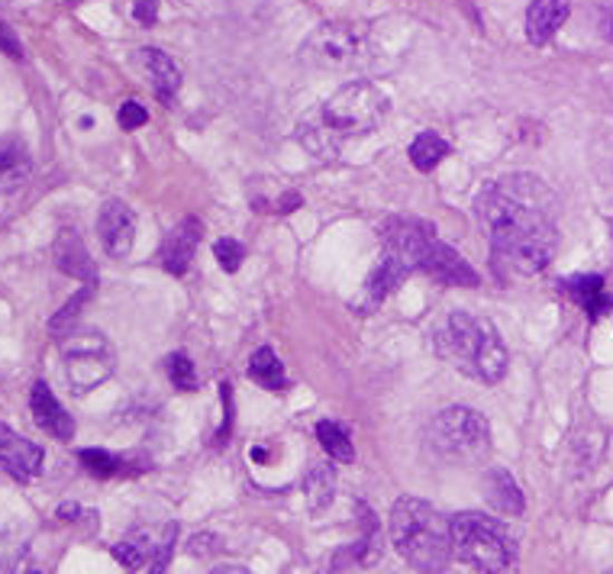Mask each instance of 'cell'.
<instances>
[{
    "mask_svg": "<svg viewBox=\"0 0 613 574\" xmlns=\"http://www.w3.org/2000/svg\"><path fill=\"white\" fill-rule=\"evenodd\" d=\"M478 220L490 245V265L504 274H536L558 249L555 201L533 175H510L488 184L478 201Z\"/></svg>",
    "mask_w": 613,
    "mask_h": 574,
    "instance_id": "obj_1",
    "label": "cell"
},
{
    "mask_svg": "<svg viewBox=\"0 0 613 574\" xmlns=\"http://www.w3.org/2000/svg\"><path fill=\"white\" fill-rule=\"evenodd\" d=\"M436 352L459 368L461 374L481 381V385H497L507 374V349L497 330L488 320L471 317L465 310L449 313L436 327Z\"/></svg>",
    "mask_w": 613,
    "mask_h": 574,
    "instance_id": "obj_2",
    "label": "cell"
},
{
    "mask_svg": "<svg viewBox=\"0 0 613 574\" xmlns=\"http://www.w3.org/2000/svg\"><path fill=\"white\" fill-rule=\"evenodd\" d=\"M391 545L398 555L417 572H446L453 562V526L429 507L427 500L400 497L391 507Z\"/></svg>",
    "mask_w": 613,
    "mask_h": 574,
    "instance_id": "obj_3",
    "label": "cell"
},
{
    "mask_svg": "<svg viewBox=\"0 0 613 574\" xmlns=\"http://www.w3.org/2000/svg\"><path fill=\"white\" fill-rule=\"evenodd\" d=\"M449 526H453V552L465 565L485 574H500L517 562V539L507 533L500 519L488 514H456Z\"/></svg>",
    "mask_w": 613,
    "mask_h": 574,
    "instance_id": "obj_4",
    "label": "cell"
},
{
    "mask_svg": "<svg viewBox=\"0 0 613 574\" xmlns=\"http://www.w3.org/2000/svg\"><path fill=\"white\" fill-rule=\"evenodd\" d=\"M429 446L456 461H478L490 453L488 420L471 407H449L432 417L427 429Z\"/></svg>",
    "mask_w": 613,
    "mask_h": 574,
    "instance_id": "obj_5",
    "label": "cell"
},
{
    "mask_svg": "<svg viewBox=\"0 0 613 574\" xmlns=\"http://www.w3.org/2000/svg\"><path fill=\"white\" fill-rule=\"evenodd\" d=\"M388 107L391 104L385 91H378L371 81H349L323 104V117L342 136H362L385 120Z\"/></svg>",
    "mask_w": 613,
    "mask_h": 574,
    "instance_id": "obj_6",
    "label": "cell"
},
{
    "mask_svg": "<svg viewBox=\"0 0 613 574\" xmlns=\"http://www.w3.org/2000/svg\"><path fill=\"white\" fill-rule=\"evenodd\" d=\"M65 374L75 393H91L114 374V349L100 333L65 335Z\"/></svg>",
    "mask_w": 613,
    "mask_h": 574,
    "instance_id": "obj_7",
    "label": "cell"
},
{
    "mask_svg": "<svg viewBox=\"0 0 613 574\" xmlns=\"http://www.w3.org/2000/svg\"><path fill=\"white\" fill-rule=\"evenodd\" d=\"M359 49H362L359 30H352L349 23H323L320 30L306 36L304 61L327 71H339L359 59Z\"/></svg>",
    "mask_w": 613,
    "mask_h": 574,
    "instance_id": "obj_8",
    "label": "cell"
},
{
    "mask_svg": "<svg viewBox=\"0 0 613 574\" xmlns=\"http://www.w3.org/2000/svg\"><path fill=\"white\" fill-rule=\"evenodd\" d=\"M201 236H204V223L197 216H184L182 223H175L165 233V240L158 245V265L168 274L182 278L191 269V259L201 245Z\"/></svg>",
    "mask_w": 613,
    "mask_h": 574,
    "instance_id": "obj_9",
    "label": "cell"
},
{
    "mask_svg": "<svg viewBox=\"0 0 613 574\" xmlns=\"http://www.w3.org/2000/svg\"><path fill=\"white\" fill-rule=\"evenodd\" d=\"M97 233L107 249L110 259L129 255L133 242H136V213L129 211L123 201H104L100 216H97Z\"/></svg>",
    "mask_w": 613,
    "mask_h": 574,
    "instance_id": "obj_10",
    "label": "cell"
},
{
    "mask_svg": "<svg viewBox=\"0 0 613 574\" xmlns=\"http://www.w3.org/2000/svg\"><path fill=\"white\" fill-rule=\"evenodd\" d=\"M0 468L17 481H30L42 471V449L10 426H0Z\"/></svg>",
    "mask_w": 613,
    "mask_h": 574,
    "instance_id": "obj_11",
    "label": "cell"
},
{
    "mask_svg": "<svg viewBox=\"0 0 613 574\" xmlns=\"http://www.w3.org/2000/svg\"><path fill=\"white\" fill-rule=\"evenodd\" d=\"M429 278H436L439 284H453V288H478V274L475 269L461 259L459 252L446 242L432 240L427 259H424V269Z\"/></svg>",
    "mask_w": 613,
    "mask_h": 574,
    "instance_id": "obj_12",
    "label": "cell"
},
{
    "mask_svg": "<svg viewBox=\"0 0 613 574\" xmlns=\"http://www.w3.org/2000/svg\"><path fill=\"white\" fill-rule=\"evenodd\" d=\"M30 410L36 426H39L42 432H49L52 439L68 442V439L75 436V420H71V414L56 400V393L49 391L46 381H36V385H32Z\"/></svg>",
    "mask_w": 613,
    "mask_h": 574,
    "instance_id": "obj_13",
    "label": "cell"
},
{
    "mask_svg": "<svg viewBox=\"0 0 613 574\" xmlns=\"http://www.w3.org/2000/svg\"><path fill=\"white\" fill-rule=\"evenodd\" d=\"M481 497L488 504L490 510L497 516H523L526 510V500H523V490L517 478L500 468V465H490L481 478Z\"/></svg>",
    "mask_w": 613,
    "mask_h": 574,
    "instance_id": "obj_14",
    "label": "cell"
},
{
    "mask_svg": "<svg viewBox=\"0 0 613 574\" xmlns=\"http://www.w3.org/2000/svg\"><path fill=\"white\" fill-rule=\"evenodd\" d=\"M32 155L20 136H0V194H13L30 182Z\"/></svg>",
    "mask_w": 613,
    "mask_h": 574,
    "instance_id": "obj_15",
    "label": "cell"
},
{
    "mask_svg": "<svg viewBox=\"0 0 613 574\" xmlns=\"http://www.w3.org/2000/svg\"><path fill=\"white\" fill-rule=\"evenodd\" d=\"M56 265L65 274L78 278L81 284H97V265H94L85 240L75 230H61L59 233V240H56Z\"/></svg>",
    "mask_w": 613,
    "mask_h": 574,
    "instance_id": "obj_16",
    "label": "cell"
},
{
    "mask_svg": "<svg viewBox=\"0 0 613 574\" xmlns=\"http://www.w3.org/2000/svg\"><path fill=\"white\" fill-rule=\"evenodd\" d=\"M568 0H533L526 10V39L533 46H546L558 27L568 20Z\"/></svg>",
    "mask_w": 613,
    "mask_h": 574,
    "instance_id": "obj_17",
    "label": "cell"
},
{
    "mask_svg": "<svg viewBox=\"0 0 613 574\" xmlns=\"http://www.w3.org/2000/svg\"><path fill=\"white\" fill-rule=\"evenodd\" d=\"M298 136H301L304 149L310 152V155H317V158H323V162L337 158L339 149H342V133L327 123L323 110H320L317 117H306V120L301 123V129H298Z\"/></svg>",
    "mask_w": 613,
    "mask_h": 574,
    "instance_id": "obj_18",
    "label": "cell"
},
{
    "mask_svg": "<svg viewBox=\"0 0 613 574\" xmlns=\"http://www.w3.org/2000/svg\"><path fill=\"white\" fill-rule=\"evenodd\" d=\"M143 65L153 78V91L158 94V100L175 104V97L182 91V71L178 65L168 59L162 49H143Z\"/></svg>",
    "mask_w": 613,
    "mask_h": 574,
    "instance_id": "obj_19",
    "label": "cell"
},
{
    "mask_svg": "<svg viewBox=\"0 0 613 574\" xmlns=\"http://www.w3.org/2000/svg\"><path fill=\"white\" fill-rule=\"evenodd\" d=\"M565 294L575 303H582L584 310H587V317H601V313L611 307L607 294H604V278H597V274L568 278V281H565Z\"/></svg>",
    "mask_w": 613,
    "mask_h": 574,
    "instance_id": "obj_20",
    "label": "cell"
},
{
    "mask_svg": "<svg viewBox=\"0 0 613 574\" xmlns=\"http://www.w3.org/2000/svg\"><path fill=\"white\" fill-rule=\"evenodd\" d=\"M304 490H306V504L310 510H327L330 500H333V490H337V475H333V465H313L306 471L304 478Z\"/></svg>",
    "mask_w": 613,
    "mask_h": 574,
    "instance_id": "obj_21",
    "label": "cell"
},
{
    "mask_svg": "<svg viewBox=\"0 0 613 574\" xmlns=\"http://www.w3.org/2000/svg\"><path fill=\"white\" fill-rule=\"evenodd\" d=\"M249 378L269 391H281L288 374H284V364L278 362V356L272 349H259L252 359H249Z\"/></svg>",
    "mask_w": 613,
    "mask_h": 574,
    "instance_id": "obj_22",
    "label": "cell"
},
{
    "mask_svg": "<svg viewBox=\"0 0 613 574\" xmlns=\"http://www.w3.org/2000/svg\"><path fill=\"white\" fill-rule=\"evenodd\" d=\"M317 439H320L323 453L330 455L333 461H339V465H352L356 461V449H352L349 432L339 424H333V420H320L317 424Z\"/></svg>",
    "mask_w": 613,
    "mask_h": 574,
    "instance_id": "obj_23",
    "label": "cell"
},
{
    "mask_svg": "<svg viewBox=\"0 0 613 574\" xmlns=\"http://www.w3.org/2000/svg\"><path fill=\"white\" fill-rule=\"evenodd\" d=\"M446 155H449V143L436 133H420L410 143V162H413L417 172H432Z\"/></svg>",
    "mask_w": 613,
    "mask_h": 574,
    "instance_id": "obj_24",
    "label": "cell"
},
{
    "mask_svg": "<svg viewBox=\"0 0 613 574\" xmlns=\"http://www.w3.org/2000/svg\"><path fill=\"white\" fill-rule=\"evenodd\" d=\"M94 291H97V284H85V288H81V291H78V294H75L71 301L65 303V307H61L59 313H56V317L49 320V333H52V335H61V339H65V335L71 333V327H75V320H78V313H81V307H85V303L91 301Z\"/></svg>",
    "mask_w": 613,
    "mask_h": 574,
    "instance_id": "obj_25",
    "label": "cell"
},
{
    "mask_svg": "<svg viewBox=\"0 0 613 574\" xmlns=\"http://www.w3.org/2000/svg\"><path fill=\"white\" fill-rule=\"evenodd\" d=\"M149 552H153V545H149V539L143 533H133L123 543L114 545V558L120 562L123 568H129V572L143 568L149 562Z\"/></svg>",
    "mask_w": 613,
    "mask_h": 574,
    "instance_id": "obj_26",
    "label": "cell"
},
{
    "mask_svg": "<svg viewBox=\"0 0 613 574\" xmlns=\"http://www.w3.org/2000/svg\"><path fill=\"white\" fill-rule=\"evenodd\" d=\"M78 461L91 471L94 478H117V475H126L120 455L104 453V449H81Z\"/></svg>",
    "mask_w": 613,
    "mask_h": 574,
    "instance_id": "obj_27",
    "label": "cell"
},
{
    "mask_svg": "<svg viewBox=\"0 0 613 574\" xmlns=\"http://www.w3.org/2000/svg\"><path fill=\"white\" fill-rule=\"evenodd\" d=\"M165 371H168V381H172L178 391H197V371H194V362H191L187 356H182V352L168 356Z\"/></svg>",
    "mask_w": 613,
    "mask_h": 574,
    "instance_id": "obj_28",
    "label": "cell"
},
{
    "mask_svg": "<svg viewBox=\"0 0 613 574\" xmlns=\"http://www.w3.org/2000/svg\"><path fill=\"white\" fill-rule=\"evenodd\" d=\"M214 255H216V262H220V269H223V272L236 274V272H240V269H243V262H245L243 242H236V240H216Z\"/></svg>",
    "mask_w": 613,
    "mask_h": 574,
    "instance_id": "obj_29",
    "label": "cell"
},
{
    "mask_svg": "<svg viewBox=\"0 0 613 574\" xmlns=\"http://www.w3.org/2000/svg\"><path fill=\"white\" fill-rule=\"evenodd\" d=\"M175 539H178V526L172 523L162 536V543L155 545V562L149 574H168V562H172V552H175Z\"/></svg>",
    "mask_w": 613,
    "mask_h": 574,
    "instance_id": "obj_30",
    "label": "cell"
},
{
    "mask_svg": "<svg viewBox=\"0 0 613 574\" xmlns=\"http://www.w3.org/2000/svg\"><path fill=\"white\" fill-rule=\"evenodd\" d=\"M117 120H120L123 129H139V126H146V123H149V114H146V107H143V104H136V100H123Z\"/></svg>",
    "mask_w": 613,
    "mask_h": 574,
    "instance_id": "obj_31",
    "label": "cell"
},
{
    "mask_svg": "<svg viewBox=\"0 0 613 574\" xmlns=\"http://www.w3.org/2000/svg\"><path fill=\"white\" fill-rule=\"evenodd\" d=\"M187 552L194 555V558H211L220 552V539H216L214 533H197L191 543H187Z\"/></svg>",
    "mask_w": 613,
    "mask_h": 574,
    "instance_id": "obj_32",
    "label": "cell"
},
{
    "mask_svg": "<svg viewBox=\"0 0 613 574\" xmlns=\"http://www.w3.org/2000/svg\"><path fill=\"white\" fill-rule=\"evenodd\" d=\"M0 52L7 59H23V46H20L17 32L10 30V23H3V20H0Z\"/></svg>",
    "mask_w": 613,
    "mask_h": 574,
    "instance_id": "obj_33",
    "label": "cell"
},
{
    "mask_svg": "<svg viewBox=\"0 0 613 574\" xmlns=\"http://www.w3.org/2000/svg\"><path fill=\"white\" fill-rule=\"evenodd\" d=\"M133 20H139L143 27H153L155 20H158V0H139L133 7Z\"/></svg>",
    "mask_w": 613,
    "mask_h": 574,
    "instance_id": "obj_34",
    "label": "cell"
},
{
    "mask_svg": "<svg viewBox=\"0 0 613 574\" xmlns=\"http://www.w3.org/2000/svg\"><path fill=\"white\" fill-rule=\"evenodd\" d=\"M301 204H304V197L291 191V194H284V197L278 201V211H281V213H291V211H298Z\"/></svg>",
    "mask_w": 613,
    "mask_h": 574,
    "instance_id": "obj_35",
    "label": "cell"
},
{
    "mask_svg": "<svg viewBox=\"0 0 613 574\" xmlns=\"http://www.w3.org/2000/svg\"><path fill=\"white\" fill-rule=\"evenodd\" d=\"M81 514V507H78V504H61L59 507V519H75V516Z\"/></svg>",
    "mask_w": 613,
    "mask_h": 574,
    "instance_id": "obj_36",
    "label": "cell"
},
{
    "mask_svg": "<svg viewBox=\"0 0 613 574\" xmlns=\"http://www.w3.org/2000/svg\"><path fill=\"white\" fill-rule=\"evenodd\" d=\"M211 574H252L249 568H240V565H220V568H214Z\"/></svg>",
    "mask_w": 613,
    "mask_h": 574,
    "instance_id": "obj_37",
    "label": "cell"
},
{
    "mask_svg": "<svg viewBox=\"0 0 613 574\" xmlns=\"http://www.w3.org/2000/svg\"><path fill=\"white\" fill-rule=\"evenodd\" d=\"M607 36L613 39V10H611V20H607Z\"/></svg>",
    "mask_w": 613,
    "mask_h": 574,
    "instance_id": "obj_38",
    "label": "cell"
},
{
    "mask_svg": "<svg viewBox=\"0 0 613 574\" xmlns=\"http://www.w3.org/2000/svg\"><path fill=\"white\" fill-rule=\"evenodd\" d=\"M0 574H10V568H7V565H3V562H0Z\"/></svg>",
    "mask_w": 613,
    "mask_h": 574,
    "instance_id": "obj_39",
    "label": "cell"
},
{
    "mask_svg": "<svg viewBox=\"0 0 613 574\" xmlns=\"http://www.w3.org/2000/svg\"><path fill=\"white\" fill-rule=\"evenodd\" d=\"M30 574H39V572H30Z\"/></svg>",
    "mask_w": 613,
    "mask_h": 574,
    "instance_id": "obj_40",
    "label": "cell"
},
{
    "mask_svg": "<svg viewBox=\"0 0 613 574\" xmlns=\"http://www.w3.org/2000/svg\"><path fill=\"white\" fill-rule=\"evenodd\" d=\"M607 574H613V572H607Z\"/></svg>",
    "mask_w": 613,
    "mask_h": 574,
    "instance_id": "obj_41",
    "label": "cell"
}]
</instances>
